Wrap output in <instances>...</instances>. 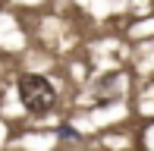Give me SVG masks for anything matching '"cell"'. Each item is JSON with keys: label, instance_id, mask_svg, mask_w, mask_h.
<instances>
[{"label": "cell", "instance_id": "6da1fadb", "mask_svg": "<svg viewBox=\"0 0 154 151\" xmlns=\"http://www.w3.org/2000/svg\"><path fill=\"white\" fill-rule=\"evenodd\" d=\"M16 94H19V104L25 107V113L32 116H47L57 107V88L41 72H22L16 79Z\"/></svg>", "mask_w": 154, "mask_h": 151}]
</instances>
